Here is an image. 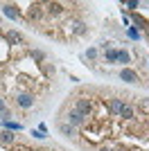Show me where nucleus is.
I'll return each instance as SVG.
<instances>
[{
	"mask_svg": "<svg viewBox=\"0 0 149 151\" xmlns=\"http://www.w3.org/2000/svg\"><path fill=\"white\" fill-rule=\"evenodd\" d=\"M14 104H16L18 108H23V111H30V108L36 104V97H34L32 93H16Z\"/></svg>",
	"mask_w": 149,
	"mask_h": 151,
	"instance_id": "nucleus-1",
	"label": "nucleus"
},
{
	"mask_svg": "<svg viewBox=\"0 0 149 151\" xmlns=\"http://www.w3.org/2000/svg\"><path fill=\"white\" fill-rule=\"evenodd\" d=\"M74 111L81 113L84 117H90V113H93V99H88V97H77V99H74Z\"/></svg>",
	"mask_w": 149,
	"mask_h": 151,
	"instance_id": "nucleus-2",
	"label": "nucleus"
},
{
	"mask_svg": "<svg viewBox=\"0 0 149 151\" xmlns=\"http://www.w3.org/2000/svg\"><path fill=\"white\" fill-rule=\"evenodd\" d=\"M66 122H68L70 126H74V129H81V126H86L88 117H84L81 113H77L74 108H70L68 113H66Z\"/></svg>",
	"mask_w": 149,
	"mask_h": 151,
	"instance_id": "nucleus-3",
	"label": "nucleus"
},
{
	"mask_svg": "<svg viewBox=\"0 0 149 151\" xmlns=\"http://www.w3.org/2000/svg\"><path fill=\"white\" fill-rule=\"evenodd\" d=\"M120 79L127 83H133V86H140V83H145L142 79H140V75H138L133 68H122L120 70Z\"/></svg>",
	"mask_w": 149,
	"mask_h": 151,
	"instance_id": "nucleus-4",
	"label": "nucleus"
},
{
	"mask_svg": "<svg viewBox=\"0 0 149 151\" xmlns=\"http://www.w3.org/2000/svg\"><path fill=\"white\" fill-rule=\"evenodd\" d=\"M68 27H70V32H72L74 36H86L88 34V23L81 20V18H72Z\"/></svg>",
	"mask_w": 149,
	"mask_h": 151,
	"instance_id": "nucleus-5",
	"label": "nucleus"
},
{
	"mask_svg": "<svg viewBox=\"0 0 149 151\" xmlns=\"http://www.w3.org/2000/svg\"><path fill=\"white\" fill-rule=\"evenodd\" d=\"M43 14H45L43 2H36V5H32L30 9H27V20H30V23H34V20H41V18H43Z\"/></svg>",
	"mask_w": 149,
	"mask_h": 151,
	"instance_id": "nucleus-6",
	"label": "nucleus"
},
{
	"mask_svg": "<svg viewBox=\"0 0 149 151\" xmlns=\"http://www.w3.org/2000/svg\"><path fill=\"white\" fill-rule=\"evenodd\" d=\"M122 106H124V99H122V97H111V99L106 101V108H108V115H115V117L120 115Z\"/></svg>",
	"mask_w": 149,
	"mask_h": 151,
	"instance_id": "nucleus-7",
	"label": "nucleus"
},
{
	"mask_svg": "<svg viewBox=\"0 0 149 151\" xmlns=\"http://www.w3.org/2000/svg\"><path fill=\"white\" fill-rule=\"evenodd\" d=\"M45 14H50V16H61L63 12H66V5L63 2H45Z\"/></svg>",
	"mask_w": 149,
	"mask_h": 151,
	"instance_id": "nucleus-8",
	"label": "nucleus"
},
{
	"mask_svg": "<svg viewBox=\"0 0 149 151\" xmlns=\"http://www.w3.org/2000/svg\"><path fill=\"white\" fill-rule=\"evenodd\" d=\"M5 38H7V43H9V45H18V43H25L23 34H20L18 29H7V32H5Z\"/></svg>",
	"mask_w": 149,
	"mask_h": 151,
	"instance_id": "nucleus-9",
	"label": "nucleus"
},
{
	"mask_svg": "<svg viewBox=\"0 0 149 151\" xmlns=\"http://www.w3.org/2000/svg\"><path fill=\"white\" fill-rule=\"evenodd\" d=\"M0 9H2V14H5L7 18H12V20L20 18V12H18V7H16V5H0Z\"/></svg>",
	"mask_w": 149,
	"mask_h": 151,
	"instance_id": "nucleus-10",
	"label": "nucleus"
},
{
	"mask_svg": "<svg viewBox=\"0 0 149 151\" xmlns=\"http://www.w3.org/2000/svg\"><path fill=\"white\" fill-rule=\"evenodd\" d=\"M59 133H61V135H66V138H77V129H74V126H70L68 122H59Z\"/></svg>",
	"mask_w": 149,
	"mask_h": 151,
	"instance_id": "nucleus-11",
	"label": "nucleus"
},
{
	"mask_svg": "<svg viewBox=\"0 0 149 151\" xmlns=\"http://www.w3.org/2000/svg\"><path fill=\"white\" fill-rule=\"evenodd\" d=\"M118 117H122V120H133V117H136V108H133V104H127V101H124V106H122V111H120Z\"/></svg>",
	"mask_w": 149,
	"mask_h": 151,
	"instance_id": "nucleus-12",
	"label": "nucleus"
},
{
	"mask_svg": "<svg viewBox=\"0 0 149 151\" xmlns=\"http://www.w3.org/2000/svg\"><path fill=\"white\" fill-rule=\"evenodd\" d=\"M131 18H133V23H136V27H138L140 32H147L149 23H147V20L142 18V16H140V14H136V12H133V14H131Z\"/></svg>",
	"mask_w": 149,
	"mask_h": 151,
	"instance_id": "nucleus-13",
	"label": "nucleus"
},
{
	"mask_svg": "<svg viewBox=\"0 0 149 151\" xmlns=\"http://www.w3.org/2000/svg\"><path fill=\"white\" fill-rule=\"evenodd\" d=\"M118 63H120V65H124V68H129V63H131L129 50H118Z\"/></svg>",
	"mask_w": 149,
	"mask_h": 151,
	"instance_id": "nucleus-14",
	"label": "nucleus"
},
{
	"mask_svg": "<svg viewBox=\"0 0 149 151\" xmlns=\"http://www.w3.org/2000/svg\"><path fill=\"white\" fill-rule=\"evenodd\" d=\"M16 142V135L12 131H0V145H14Z\"/></svg>",
	"mask_w": 149,
	"mask_h": 151,
	"instance_id": "nucleus-15",
	"label": "nucleus"
},
{
	"mask_svg": "<svg viewBox=\"0 0 149 151\" xmlns=\"http://www.w3.org/2000/svg\"><path fill=\"white\" fill-rule=\"evenodd\" d=\"M30 57L34 59V61H38V63H45V59H48V54H45L43 50H38V47H34V50H30Z\"/></svg>",
	"mask_w": 149,
	"mask_h": 151,
	"instance_id": "nucleus-16",
	"label": "nucleus"
},
{
	"mask_svg": "<svg viewBox=\"0 0 149 151\" xmlns=\"http://www.w3.org/2000/svg\"><path fill=\"white\" fill-rule=\"evenodd\" d=\"M104 61L106 63H118V50H113V47L104 50Z\"/></svg>",
	"mask_w": 149,
	"mask_h": 151,
	"instance_id": "nucleus-17",
	"label": "nucleus"
},
{
	"mask_svg": "<svg viewBox=\"0 0 149 151\" xmlns=\"http://www.w3.org/2000/svg\"><path fill=\"white\" fill-rule=\"evenodd\" d=\"M41 70H43V75H45V77H54V75H56L54 63H41Z\"/></svg>",
	"mask_w": 149,
	"mask_h": 151,
	"instance_id": "nucleus-18",
	"label": "nucleus"
},
{
	"mask_svg": "<svg viewBox=\"0 0 149 151\" xmlns=\"http://www.w3.org/2000/svg\"><path fill=\"white\" fill-rule=\"evenodd\" d=\"M97 54H99L97 47H88V50H86V59H90V61H95V59H97Z\"/></svg>",
	"mask_w": 149,
	"mask_h": 151,
	"instance_id": "nucleus-19",
	"label": "nucleus"
},
{
	"mask_svg": "<svg viewBox=\"0 0 149 151\" xmlns=\"http://www.w3.org/2000/svg\"><path fill=\"white\" fill-rule=\"evenodd\" d=\"M0 117H2V120H9V117H12V111H9V108H2V111H0Z\"/></svg>",
	"mask_w": 149,
	"mask_h": 151,
	"instance_id": "nucleus-20",
	"label": "nucleus"
},
{
	"mask_svg": "<svg viewBox=\"0 0 149 151\" xmlns=\"http://www.w3.org/2000/svg\"><path fill=\"white\" fill-rule=\"evenodd\" d=\"M140 108H142V111H145V108H149V99H140Z\"/></svg>",
	"mask_w": 149,
	"mask_h": 151,
	"instance_id": "nucleus-21",
	"label": "nucleus"
},
{
	"mask_svg": "<svg viewBox=\"0 0 149 151\" xmlns=\"http://www.w3.org/2000/svg\"><path fill=\"white\" fill-rule=\"evenodd\" d=\"M138 5H140V2H136V0H129V2H127V7H131V9H136Z\"/></svg>",
	"mask_w": 149,
	"mask_h": 151,
	"instance_id": "nucleus-22",
	"label": "nucleus"
},
{
	"mask_svg": "<svg viewBox=\"0 0 149 151\" xmlns=\"http://www.w3.org/2000/svg\"><path fill=\"white\" fill-rule=\"evenodd\" d=\"M97 151H113V149H111V147H108V145H104V147H99Z\"/></svg>",
	"mask_w": 149,
	"mask_h": 151,
	"instance_id": "nucleus-23",
	"label": "nucleus"
},
{
	"mask_svg": "<svg viewBox=\"0 0 149 151\" xmlns=\"http://www.w3.org/2000/svg\"><path fill=\"white\" fill-rule=\"evenodd\" d=\"M113 151H131V149H127V147H118V149H113Z\"/></svg>",
	"mask_w": 149,
	"mask_h": 151,
	"instance_id": "nucleus-24",
	"label": "nucleus"
},
{
	"mask_svg": "<svg viewBox=\"0 0 149 151\" xmlns=\"http://www.w3.org/2000/svg\"><path fill=\"white\" fill-rule=\"evenodd\" d=\"M2 108H5V99H2V97H0V111H2Z\"/></svg>",
	"mask_w": 149,
	"mask_h": 151,
	"instance_id": "nucleus-25",
	"label": "nucleus"
},
{
	"mask_svg": "<svg viewBox=\"0 0 149 151\" xmlns=\"http://www.w3.org/2000/svg\"><path fill=\"white\" fill-rule=\"evenodd\" d=\"M145 34H147V41H149V27H147V32H145Z\"/></svg>",
	"mask_w": 149,
	"mask_h": 151,
	"instance_id": "nucleus-26",
	"label": "nucleus"
},
{
	"mask_svg": "<svg viewBox=\"0 0 149 151\" xmlns=\"http://www.w3.org/2000/svg\"><path fill=\"white\" fill-rule=\"evenodd\" d=\"M147 129H149V120H147Z\"/></svg>",
	"mask_w": 149,
	"mask_h": 151,
	"instance_id": "nucleus-27",
	"label": "nucleus"
},
{
	"mask_svg": "<svg viewBox=\"0 0 149 151\" xmlns=\"http://www.w3.org/2000/svg\"><path fill=\"white\" fill-rule=\"evenodd\" d=\"M52 151H56V149H52Z\"/></svg>",
	"mask_w": 149,
	"mask_h": 151,
	"instance_id": "nucleus-28",
	"label": "nucleus"
}]
</instances>
